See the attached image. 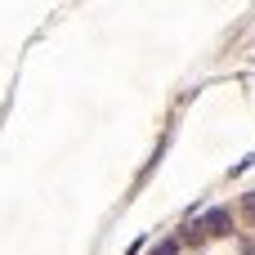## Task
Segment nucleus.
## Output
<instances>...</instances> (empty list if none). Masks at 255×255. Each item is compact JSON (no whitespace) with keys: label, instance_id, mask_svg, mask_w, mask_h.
Wrapping results in <instances>:
<instances>
[{"label":"nucleus","instance_id":"1","mask_svg":"<svg viewBox=\"0 0 255 255\" xmlns=\"http://www.w3.org/2000/svg\"><path fill=\"white\" fill-rule=\"evenodd\" d=\"M224 233H233V215H229V206L206 211V215H202V238H224Z\"/></svg>","mask_w":255,"mask_h":255},{"label":"nucleus","instance_id":"2","mask_svg":"<svg viewBox=\"0 0 255 255\" xmlns=\"http://www.w3.org/2000/svg\"><path fill=\"white\" fill-rule=\"evenodd\" d=\"M152 255H179V242L170 238V242H161V247H157V251H152Z\"/></svg>","mask_w":255,"mask_h":255},{"label":"nucleus","instance_id":"3","mask_svg":"<svg viewBox=\"0 0 255 255\" xmlns=\"http://www.w3.org/2000/svg\"><path fill=\"white\" fill-rule=\"evenodd\" d=\"M247 211H251V220H255V193H251V197H247Z\"/></svg>","mask_w":255,"mask_h":255},{"label":"nucleus","instance_id":"4","mask_svg":"<svg viewBox=\"0 0 255 255\" xmlns=\"http://www.w3.org/2000/svg\"><path fill=\"white\" fill-rule=\"evenodd\" d=\"M247 255H255V247H251V251H247Z\"/></svg>","mask_w":255,"mask_h":255}]
</instances>
